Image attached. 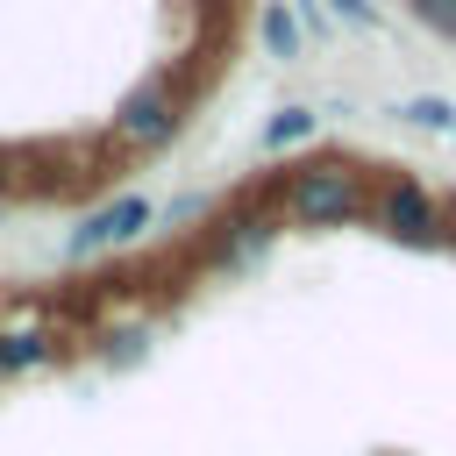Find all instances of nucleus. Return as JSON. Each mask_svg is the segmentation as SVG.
I'll return each mask as SVG.
<instances>
[{"instance_id":"1","label":"nucleus","mask_w":456,"mask_h":456,"mask_svg":"<svg viewBox=\"0 0 456 456\" xmlns=\"http://www.w3.org/2000/svg\"><path fill=\"white\" fill-rule=\"evenodd\" d=\"M271 200H278V214L292 228H349V221H370V178L349 157H314V164L285 171L271 185Z\"/></svg>"},{"instance_id":"2","label":"nucleus","mask_w":456,"mask_h":456,"mask_svg":"<svg viewBox=\"0 0 456 456\" xmlns=\"http://www.w3.org/2000/svg\"><path fill=\"white\" fill-rule=\"evenodd\" d=\"M178 128H185V93L157 71V78H142V86H128L121 100H114V114H107V135H114V150H128V157H157L164 142H178Z\"/></svg>"},{"instance_id":"3","label":"nucleus","mask_w":456,"mask_h":456,"mask_svg":"<svg viewBox=\"0 0 456 456\" xmlns=\"http://www.w3.org/2000/svg\"><path fill=\"white\" fill-rule=\"evenodd\" d=\"M278 228H285V214H278V200L264 192V200H249V207H235V214H221V221L207 228L200 264H214V271H242V264H256V256L278 242Z\"/></svg>"},{"instance_id":"4","label":"nucleus","mask_w":456,"mask_h":456,"mask_svg":"<svg viewBox=\"0 0 456 456\" xmlns=\"http://www.w3.org/2000/svg\"><path fill=\"white\" fill-rule=\"evenodd\" d=\"M370 221L406 249H442V200H428V185H413L399 171L370 192Z\"/></svg>"},{"instance_id":"5","label":"nucleus","mask_w":456,"mask_h":456,"mask_svg":"<svg viewBox=\"0 0 456 456\" xmlns=\"http://www.w3.org/2000/svg\"><path fill=\"white\" fill-rule=\"evenodd\" d=\"M150 221H157V207H150L142 192H114V200H100V207L64 235V256H71V264H93V256H107V249H128V242H142Z\"/></svg>"},{"instance_id":"6","label":"nucleus","mask_w":456,"mask_h":456,"mask_svg":"<svg viewBox=\"0 0 456 456\" xmlns=\"http://www.w3.org/2000/svg\"><path fill=\"white\" fill-rule=\"evenodd\" d=\"M256 43H264V57H278V64H292V57L306 50V28H299V7H285V0H264V7H256Z\"/></svg>"},{"instance_id":"7","label":"nucleus","mask_w":456,"mask_h":456,"mask_svg":"<svg viewBox=\"0 0 456 456\" xmlns=\"http://www.w3.org/2000/svg\"><path fill=\"white\" fill-rule=\"evenodd\" d=\"M50 356H57V335H50V328H0V378L43 370Z\"/></svg>"},{"instance_id":"8","label":"nucleus","mask_w":456,"mask_h":456,"mask_svg":"<svg viewBox=\"0 0 456 456\" xmlns=\"http://www.w3.org/2000/svg\"><path fill=\"white\" fill-rule=\"evenodd\" d=\"M392 121H399V128H420V135H456V100H442V93H406V100L392 107Z\"/></svg>"},{"instance_id":"9","label":"nucleus","mask_w":456,"mask_h":456,"mask_svg":"<svg viewBox=\"0 0 456 456\" xmlns=\"http://www.w3.org/2000/svg\"><path fill=\"white\" fill-rule=\"evenodd\" d=\"M314 128H321L314 107H278V114L264 121V150H292V142H306Z\"/></svg>"},{"instance_id":"10","label":"nucleus","mask_w":456,"mask_h":456,"mask_svg":"<svg viewBox=\"0 0 456 456\" xmlns=\"http://www.w3.org/2000/svg\"><path fill=\"white\" fill-rule=\"evenodd\" d=\"M406 14L428 28V36H442V43H456V0H406Z\"/></svg>"},{"instance_id":"11","label":"nucleus","mask_w":456,"mask_h":456,"mask_svg":"<svg viewBox=\"0 0 456 456\" xmlns=\"http://www.w3.org/2000/svg\"><path fill=\"white\" fill-rule=\"evenodd\" d=\"M328 14L349 21V28H378V7H370V0H328Z\"/></svg>"},{"instance_id":"12","label":"nucleus","mask_w":456,"mask_h":456,"mask_svg":"<svg viewBox=\"0 0 456 456\" xmlns=\"http://www.w3.org/2000/svg\"><path fill=\"white\" fill-rule=\"evenodd\" d=\"M142 342H150V335H135V328H128V335H107V363H128V356H142Z\"/></svg>"},{"instance_id":"13","label":"nucleus","mask_w":456,"mask_h":456,"mask_svg":"<svg viewBox=\"0 0 456 456\" xmlns=\"http://www.w3.org/2000/svg\"><path fill=\"white\" fill-rule=\"evenodd\" d=\"M14 178H28V150H0V192H7Z\"/></svg>"},{"instance_id":"14","label":"nucleus","mask_w":456,"mask_h":456,"mask_svg":"<svg viewBox=\"0 0 456 456\" xmlns=\"http://www.w3.org/2000/svg\"><path fill=\"white\" fill-rule=\"evenodd\" d=\"M442 249H456V192L442 200Z\"/></svg>"}]
</instances>
